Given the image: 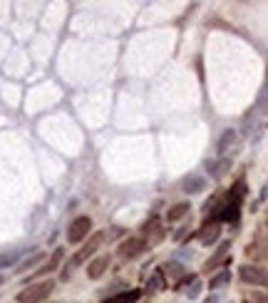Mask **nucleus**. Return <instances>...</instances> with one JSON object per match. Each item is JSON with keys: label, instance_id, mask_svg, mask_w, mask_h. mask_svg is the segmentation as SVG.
<instances>
[{"label": "nucleus", "instance_id": "obj_19", "mask_svg": "<svg viewBox=\"0 0 268 303\" xmlns=\"http://www.w3.org/2000/svg\"><path fill=\"white\" fill-rule=\"evenodd\" d=\"M254 303H268V294H254Z\"/></svg>", "mask_w": 268, "mask_h": 303}, {"label": "nucleus", "instance_id": "obj_16", "mask_svg": "<svg viewBox=\"0 0 268 303\" xmlns=\"http://www.w3.org/2000/svg\"><path fill=\"white\" fill-rule=\"evenodd\" d=\"M228 278H231V276H228V271H221V274H216V276L211 278V284H208V286H211V288H221V286H226V284H228Z\"/></svg>", "mask_w": 268, "mask_h": 303}, {"label": "nucleus", "instance_id": "obj_10", "mask_svg": "<svg viewBox=\"0 0 268 303\" xmlns=\"http://www.w3.org/2000/svg\"><path fill=\"white\" fill-rule=\"evenodd\" d=\"M42 258H45V256H42L40 251H38V254H30V256H28V258H25V261L18 266V274H25V271H30V268H32V266H38Z\"/></svg>", "mask_w": 268, "mask_h": 303}, {"label": "nucleus", "instance_id": "obj_11", "mask_svg": "<svg viewBox=\"0 0 268 303\" xmlns=\"http://www.w3.org/2000/svg\"><path fill=\"white\" fill-rule=\"evenodd\" d=\"M60 258H62V251H55V256L45 264V266H40L38 271H35V276H42V274H50V271H55L58 266H60Z\"/></svg>", "mask_w": 268, "mask_h": 303}, {"label": "nucleus", "instance_id": "obj_4", "mask_svg": "<svg viewBox=\"0 0 268 303\" xmlns=\"http://www.w3.org/2000/svg\"><path fill=\"white\" fill-rule=\"evenodd\" d=\"M102 238H104V234H97L94 238H90L77 254H74V258H72V266H80V264H84L97 248H100V244H102Z\"/></svg>", "mask_w": 268, "mask_h": 303}, {"label": "nucleus", "instance_id": "obj_8", "mask_svg": "<svg viewBox=\"0 0 268 303\" xmlns=\"http://www.w3.org/2000/svg\"><path fill=\"white\" fill-rule=\"evenodd\" d=\"M142 246H144V244H142L139 238H130V241H127V244L122 246L120 256H122V258H132V256H136V254L142 251Z\"/></svg>", "mask_w": 268, "mask_h": 303}, {"label": "nucleus", "instance_id": "obj_9", "mask_svg": "<svg viewBox=\"0 0 268 303\" xmlns=\"http://www.w3.org/2000/svg\"><path fill=\"white\" fill-rule=\"evenodd\" d=\"M186 214H189V204L182 202V204H174V206L166 212V219H169V222H179V219L186 216Z\"/></svg>", "mask_w": 268, "mask_h": 303}, {"label": "nucleus", "instance_id": "obj_1", "mask_svg": "<svg viewBox=\"0 0 268 303\" xmlns=\"http://www.w3.org/2000/svg\"><path fill=\"white\" fill-rule=\"evenodd\" d=\"M52 288H55V284L52 281H40V284H30L28 288H22L20 294H18V303H42L50 294H52Z\"/></svg>", "mask_w": 268, "mask_h": 303}, {"label": "nucleus", "instance_id": "obj_14", "mask_svg": "<svg viewBox=\"0 0 268 303\" xmlns=\"http://www.w3.org/2000/svg\"><path fill=\"white\" fill-rule=\"evenodd\" d=\"M22 256V251L18 248V251H8V254H0V268H8V266H12L18 258Z\"/></svg>", "mask_w": 268, "mask_h": 303}, {"label": "nucleus", "instance_id": "obj_7", "mask_svg": "<svg viewBox=\"0 0 268 303\" xmlns=\"http://www.w3.org/2000/svg\"><path fill=\"white\" fill-rule=\"evenodd\" d=\"M218 236H221V226H218V224H211V226H206L199 234V241L204 244V246H208V244H214Z\"/></svg>", "mask_w": 268, "mask_h": 303}, {"label": "nucleus", "instance_id": "obj_21", "mask_svg": "<svg viewBox=\"0 0 268 303\" xmlns=\"http://www.w3.org/2000/svg\"><path fill=\"white\" fill-rule=\"evenodd\" d=\"M2 284H5V276H0V286H2Z\"/></svg>", "mask_w": 268, "mask_h": 303}, {"label": "nucleus", "instance_id": "obj_6", "mask_svg": "<svg viewBox=\"0 0 268 303\" xmlns=\"http://www.w3.org/2000/svg\"><path fill=\"white\" fill-rule=\"evenodd\" d=\"M107 266H110V256H100V258H94V261L90 264L87 276H90V278H100V276L107 271Z\"/></svg>", "mask_w": 268, "mask_h": 303}, {"label": "nucleus", "instance_id": "obj_20", "mask_svg": "<svg viewBox=\"0 0 268 303\" xmlns=\"http://www.w3.org/2000/svg\"><path fill=\"white\" fill-rule=\"evenodd\" d=\"M199 288H201V284H199V281H194V286H192V291H189V296L194 298V296L199 294Z\"/></svg>", "mask_w": 268, "mask_h": 303}, {"label": "nucleus", "instance_id": "obj_3", "mask_svg": "<svg viewBox=\"0 0 268 303\" xmlns=\"http://www.w3.org/2000/svg\"><path fill=\"white\" fill-rule=\"evenodd\" d=\"M90 228H92V222H90V216H77L70 228H67V241L70 244H80L87 234H90Z\"/></svg>", "mask_w": 268, "mask_h": 303}, {"label": "nucleus", "instance_id": "obj_2", "mask_svg": "<svg viewBox=\"0 0 268 303\" xmlns=\"http://www.w3.org/2000/svg\"><path fill=\"white\" fill-rule=\"evenodd\" d=\"M238 276H241L244 284H251V286H268V268H261V266H241Z\"/></svg>", "mask_w": 268, "mask_h": 303}, {"label": "nucleus", "instance_id": "obj_5", "mask_svg": "<svg viewBox=\"0 0 268 303\" xmlns=\"http://www.w3.org/2000/svg\"><path fill=\"white\" fill-rule=\"evenodd\" d=\"M182 189L186 194H199L201 189H206V179L201 174H189L184 182H182Z\"/></svg>", "mask_w": 268, "mask_h": 303}, {"label": "nucleus", "instance_id": "obj_18", "mask_svg": "<svg viewBox=\"0 0 268 303\" xmlns=\"http://www.w3.org/2000/svg\"><path fill=\"white\" fill-rule=\"evenodd\" d=\"M162 286H164V278H162V274L156 271V274L149 278V291H159Z\"/></svg>", "mask_w": 268, "mask_h": 303}, {"label": "nucleus", "instance_id": "obj_12", "mask_svg": "<svg viewBox=\"0 0 268 303\" xmlns=\"http://www.w3.org/2000/svg\"><path fill=\"white\" fill-rule=\"evenodd\" d=\"M136 298H139V291H127V294H117L102 303H136Z\"/></svg>", "mask_w": 268, "mask_h": 303}, {"label": "nucleus", "instance_id": "obj_15", "mask_svg": "<svg viewBox=\"0 0 268 303\" xmlns=\"http://www.w3.org/2000/svg\"><path fill=\"white\" fill-rule=\"evenodd\" d=\"M226 251H228V241H224V244H221V248L214 254V258H208V261H206V268H214V266H218V264H221V258L226 256Z\"/></svg>", "mask_w": 268, "mask_h": 303}, {"label": "nucleus", "instance_id": "obj_17", "mask_svg": "<svg viewBox=\"0 0 268 303\" xmlns=\"http://www.w3.org/2000/svg\"><path fill=\"white\" fill-rule=\"evenodd\" d=\"M218 216H221V219H228V222H231V219H236V216H238V204H236V202H231V204H228V206L218 214Z\"/></svg>", "mask_w": 268, "mask_h": 303}, {"label": "nucleus", "instance_id": "obj_13", "mask_svg": "<svg viewBox=\"0 0 268 303\" xmlns=\"http://www.w3.org/2000/svg\"><path fill=\"white\" fill-rule=\"evenodd\" d=\"M236 140V130H226L221 137H218V152H226Z\"/></svg>", "mask_w": 268, "mask_h": 303}]
</instances>
